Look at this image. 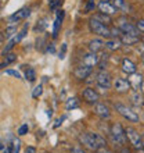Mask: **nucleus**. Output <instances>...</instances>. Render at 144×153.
<instances>
[{
	"label": "nucleus",
	"mask_w": 144,
	"mask_h": 153,
	"mask_svg": "<svg viewBox=\"0 0 144 153\" xmlns=\"http://www.w3.org/2000/svg\"><path fill=\"white\" fill-rule=\"evenodd\" d=\"M141 42H143V43H144V38H143V39H141Z\"/></svg>",
	"instance_id": "45"
},
{
	"label": "nucleus",
	"mask_w": 144,
	"mask_h": 153,
	"mask_svg": "<svg viewBox=\"0 0 144 153\" xmlns=\"http://www.w3.org/2000/svg\"><path fill=\"white\" fill-rule=\"evenodd\" d=\"M15 31H17V28H15V27H8V28L6 29V36H8V38H10V36H11V35H12V33L15 32Z\"/></svg>",
	"instance_id": "33"
},
{
	"label": "nucleus",
	"mask_w": 144,
	"mask_h": 153,
	"mask_svg": "<svg viewBox=\"0 0 144 153\" xmlns=\"http://www.w3.org/2000/svg\"><path fill=\"white\" fill-rule=\"evenodd\" d=\"M75 76L78 79H84V78H87L90 74H92V67H87V65H80L78 68L75 70Z\"/></svg>",
	"instance_id": "11"
},
{
	"label": "nucleus",
	"mask_w": 144,
	"mask_h": 153,
	"mask_svg": "<svg viewBox=\"0 0 144 153\" xmlns=\"http://www.w3.org/2000/svg\"><path fill=\"white\" fill-rule=\"evenodd\" d=\"M119 39L122 42V45H128V46H132V45L139 42V36H133V35H129V33H122Z\"/></svg>",
	"instance_id": "16"
},
{
	"label": "nucleus",
	"mask_w": 144,
	"mask_h": 153,
	"mask_svg": "<svg viewBox=\"0 0 144 153\" xmlns=\"http://www.w3.org/2000/svg\"><path fill=\"white\" fill-rule=\"evenodd\" d=\"M132 100H133V103H134V105H143V97H141V95L139 92H137V91H134V92H133V95H132Z\"/></svg>",
	"instance_id": "22"
},
{
	"label": "nucleus",
	"mask_w": 144,
	"mask_h": 153,
	"mask_svg": "<svg viewBox=\"0 0 144 153\" xmlns=\"http://www.w3.org/2000/svg\"><path fill=\"white\" fill-rule=\"evenodd\" d=\"M61 3H62V0H48V7L51 10H56L58 6H61Z\"/></svg>",
	"instance_id": "28"
},
{
	"label": "nucleus",
	"mask_w": 144,
	"mask_h": 153,
	"mask_svg": "<svg viewBox=\"0 0 144 153\" xmlns=\"http://www.w3.org/2000/svg\"><path fill=\"white\" fill-rule=\"evenodd\" d=\"M4 153H12L11 148H6V149H4Z\"/></svg>",
	"instance_id": "38"
},
{
	"label": "nucleus",
	"mask_w": 144,
	"mask_h": 153,
	"mask_svg": "<svg viewBox=\"0 0 144 153\" xmlns=\"http://www.w3.org/2000/svg\"><path fill=\"white\" fill-rule=\"evenodd\" d=\"M96 82L98 85V88L101 89H109L111 88V78H109V74L105 73V71H100L96 76Z\"/></svg>",
	"instance_id": "7"
},
{
	"label": "nucleus",
	"mask_w": 144,
	"mask_h": 153,
	"mask_svg": "<svg viewBox=\"0 0 144 153\" xmlns=\"http://www.w3.org/2000/svg\"><path fill=\"white\" fill-rule=\"evenodd\" d=\"M67 109L71 110V109H76V107H79V102H78V99L76 97H71V99H68L67 100Z\"/></svg>",
	"instance_id": "21"
},
{
	"label": "nucleus",
	"mask_w": 144,
	"mask_h": 153,
	"mask_svg": "<svg viewBox=\"0 0 144 153\" xmlns=\"http://www.w3.org/2000/svg\"><path fill=\"white\" fill-rule=\"evenodd\" d=\"M115 110L128 121H132V123H137V121H139V116L136 114V111H133L132 109H129L128 106L122 105V103H116Z\"/></svg>",
	"instance_id": "3"
},
{
	"label": "nucleus",
	"mask_w": 144,
	"mask_h": 153,
	"mask_svg": "<svg viewBox=\"0 0 144 153\" xmlns=\"http://www.w3.org/2000/svg\"><path fill=\"white\" fill-rule=\"evenodd\" d=\"M6 74H7V75H11V76H15V78H21V74L18 73V71H14V70H7Z\"/></svg>",
	"instance_id": "31"
},
{
	"label": "nucleus",
	"mask_w": 144,
	"mask_h": 153,
	"mask_svg": "<svg viewBox=\"0 0 144 153\" xmlns=\"http://www.w3.org/2000/svg\"><path fill=\"white\" fill-rule=\"evenodd\" d=\"M12 148H14V152H20V141L18 139H14L12 141Z\"/></svg>",
	"instance_id": "34"
},
{
	"label": "nucleus",
	"mask_w": 144,
	"mask_h": 153,
	"mask_svg": "<svg viewBox=\"0 0 144 153\" xmlns=\"http://www.w3.org/2000/svg\"><path fill=\"white\" fill-rule=\"evenodd\" d=\"M25 78L29 81V82H33L36 79V73L33 68H28L26 70V73H25Z\"/></svg>",
	"instance_id": "23"
},
{
	"label": "nucleus",
	"mask_w": 144,
	"mask_h": 153,
	"mask_svg": "<svg viewBox=\"0 0 144 153\" xmlns=\"http://www.w3.org/2000/svg\"><path fill=\"white\" fill-rule=\"evenodd\" d=\"M139 153H144V150H143V149H140V150H139Z\"/></svg>",
	"instance_id": "41"
},
{
	"label": "nucleus",
	"mask_w": 144,
	"mask_h": 153,
	"mask_svg": "<svg viewBox=\"0 0 144 153\" xmlns=\"http://www.w3.org/2000/svg\"><path fill=\"white\" fill-rule=\"evenodd\" d=\"M71 153H84V152H83L82 149H80V148H73Z\"/></svg>",
	"instance_id": "37"
},
{
	"label": "nucleus",
	"mask_w": 144,
	"mask_h": 153,
	"mask_svg": "<svg viewBox=\"0 0 144 153\" xmlns=\"http://www.w3.org/2000/svg\"><path fill=\"white\" fill-rule=\"evenodd\" d=\"M29 14H31V10H29V8H21L20 11H17L15 14H12V16L10 17V21L22 20V18H26V17H29Z\"/></svg>",
	"instance_id": "17"
},
{
	"label": "nucleus",
	"mask_w": 144,
	"mask_h": 153,
	"mask_svg": "<svg viewBox=\"0 0 144 153\" xmlns=\"http://www.w3.org/2000/svg\"><path fill=\"white\" fill-rule=\"evenodd\" d=\"M141 92H143V95H144V81H143V84H141Z\"/></svg>",
	"instance_id": "39"
},
{
	"label": "nucleus",
	"mask_w": 144,
	"mask_h": 153,
	"mask_svg": "<svg viewBox=\"0 0 144 153\" xmlns=\"http://www.w3.org/2000/svg\"><path fill=\"white\" fill-rule=\"evenodd\" d=\"M141 59H143V63H144V53H143V57H141Z\"/></svg>",
	"instance_id": "42"
},
{
	"label": "nucleus",
	"mask_w": 144,
	"mask_h": 153,
	"mask_svg": "<svg viewBox=\"0 0 144 153\" xmlns=\"http://www.w3.org/2000/svg\"><path fill=\"white\" fill-rule=\"evenodd\" d=\"M28 131H29V127H28V124L21 125L20 128H18V135H25V134H28Z\"/></svg>",
	"instance_id": "29"
},
{
	"label": "nucleus",
	"mask_w": 144,
	"mask_h": 153,
	"mask_svg": "<svg viewBox=\"0 0 144 153\" xmlns=\"http://www.w3.org/2000/svg\"><path fill=\"white\" fill-rule=\"evenodd\" d=\"M136 27H137V29H139L141 33H144V20H139V21H137Z\"/></svg>",
	"instance_id": "32"
},
{
	"label": "nucleus",
	"mask_w": 144,
	"mask_h": 153,
	"mask_svg": "<svg viewBox=\"0 0 144 153\" xmlns=\"http://www.w3.org/2000/svg\"><path fill=\"white\" fill-rule=\"evenodd\" d=\"M120 153H130V152H129V150H126V149H125V150H122V152H120Z\"/></svg>",
	"instance_id": "40"
},
{
	"label": "nucleus",
	"mask_w": 144,
	"mask_h": 153,
	"mask_svg": "<svg viewBox=\"0 0 144 153\" xmlns=\"http://www.w3.org/2000/svg\"><path fill=\"white\" fill-rule=\"evenodd\" d=\"M79 141L83 143L87 149L90 150H94L96 152L97 149H100L101 146L98 145V142L96 141V138H94V134L93 132H84V134H80L79 137Z\"/></svg>",
	"instance_id": "4"
},
{
	"label": "nucleus",
	"mask_w": 144,
	"mask_h": 153,
	"mask_svg": "<svg viewBox=\"0 0 144 153\" xmlns=\"http://www.w3.org/2000/svg\"><path fill=\"white\" fill-rule=\"evenodd\" d=\"M98 8L103 14H107V16H112L116 13V7L114 4H111L109 1H100L98 3Z\"/></svg>",
	"instance_id": "9"
},
{
	"label": "nucleus",
	"mask_w": 144,
	"mask_h": 153,
	"mask_svg": "<svg viewBox=\"0 0 144 153\" xmlns=\"http://www.w3.org/2000/svg\"><path fill=\"white\" fill-rule=\"evenodd\" d=\"M89 24H90V29H92V32L97 33V35H100V36H103V38L112 36V35H111V29L107 27V24L100 22V21L96 20L94 17L90 20V22H89Z\"/></svg>",
	"instance_id": "1"
},
{
	"label": "nucleus",
	"mask_w": 144,
	"mask_h": 153,
	"mask_svg": "<svg viewBox=\"0 0 144 153\" xmlns=\"http://www.w3.org/2000/svg\"><path fill=\"white\" fill-rule=\"evenodd\" d=\"M14 60H15V54H12V53H11V54H8V56H7V59H6V63H4V64H1L0 67H4V65H7L8 63H11V61H14Z\"/></svg>",
	"instance_id": "30"
},
{
	"label": "nucleus",
	"mask_w": 144,
	"mask_h": 153,
	"mask_svg": "<svg viewBox=\"0 0 144 153\" xmlns=\"http://www.w3.org/2000/svg\"><path fill=\"white\" fill-rule=\"evenodd\" d=\"M61 22H62V21L58 20V18H56V21H54V29H53V36H54V38L58 35V31H60Z\"/></svg>",
	"instance_id": "26"
},
{
	"label": "nucleus",
	"mask_w": 144,
	"mask_h": 153,
	"mask_svg": "<svg viewBox=\"0 0 144 153\" xmlns=\"http://www.w3.org/2000/svg\"><path fill=\"white\" fill-rule=\"evenodd\" d=\"M98 63V56H97V53H93L90 52L89 54L83 57V64L87 65V67H94V65Z\"/></svg>",
	"instance_id": "13"
},
{
	"label": "nucleus",
	"mask_w": 144,
	"mask_h": 153,
	"mask_svg": "<svg viewBox=\"0 0 144 153\" xmlns=\"http://www.w3.org/2000/svg\"><path fill=\"white\" fill-rule=\"evenodd\" d=\"M96 8V1L94 0H87V3H86V7H84V13H90L92 10Z\"/></svg>",
	"instance_id": "25"
},
{
	"label": "nucleus",
	"mask_w": 144,
	"mask_h": 153,
	"mask_svg": "<svg viewBox=\"0 0 144 153\" xmlns=\"http://www.w3.org/2000/svg\"><path fill=\"white\" fill-rule=\"evenodd\" d=\"M114 6L116 7V10L128 13V6H126V3H125V0H114Z\"/></svg>",
	"instance_id": "20"
},
{
	"label": "nucleus",
	"mask_w": 144,
	"mask_h": 153,
	"mask_svg": "<svg viewBox=\"0 0 144 153\" xmlns=\"http://www.w3.org/2000/svg\"><path fill=\"white\" fill-rule=\"evenodd\" d=\"M101 1H109V0H101Z\"/></svg>",
	"instance_id": "44"
},
{
	"label": "nucleus",
	"mask_w": 144,
	"mask_h": 153,
	"mask_svg": "<svg viewBox=\"0 0 144 153\" xmlns=\"http://www.w3.org/2000/svg\"><path fill=\"white\" fill-rule=\"evenodd\" d=\"M26 153H36V149L32 148V146H28V148H26Z\"/></svg>",
	"instance_id": "36"
},
{
	"label": "nucleus",
	"mask_w": 144,
	"mask_h": 153,
	"mask_svg": "<svg viewBox=\"0 0 144 153\" xmlns=\"http://www.w3.org/2000/svg\"><path fill=\"white\" fill-rule=\"evenodd\" d=\"M120 46H122V42H120V39H118V38L108 39L107 42H105V48L109 49V50H118V49H120Z\"/></svg>",
	"instance_id": "19"
},
{
	"label": "nucleus",
	"mask_w": 144,
	"mask_h": 153,
	"mask_svg": "<svg viewBox=\"0 0 144 153\" xmlns=\"http://www.w3.org/2000/svg\"><path fill=\"white\" fill-rule=\"evenodd\" d=\"M94 18H96V20H98L100 21V22H103V24H108V22H111V20H109V16H107V14H103V13H101V14H97V16H94Z\"/></svg>",
	"instance_id": "24"
},
{
	"label": "nucleus",
	"mask_w": 144,
	"mask_h": 153,
	"mask_svg": "<svg viewBox=\"0 0 144 153\" xmlns=\"http://www.w3.org/2000/svg\"><path fill=\"white\" fill-rule=\"evenodd\" d=\"M42 92H43V86L42 85H37L35 89H33V92H32V97L33 99H37V97L42 95Z\"/></svg>",
	"instance_id": "27"
},
{
	"label": "nucleus",
	"mask_w": 144,
	"mask_h": 153,
	"mask_svg": "<svg viewBox=\"0 0 144 153\" xmlns=\"http://www.w3.org/2000/svg\"><path fill=\"white\" fill-rule=\"evenodd\" d=\"M96 153H111V152H109V150H107L105 148H100V149L96 150Z\"/></svg>",
	"instance_id": "35"
},
{
	"label": "nucleus",
	"mask_w": 144,
	"mask_h": 153,
	"mask_svg": "<svg viewBox=\"0 0 144 153\" xmlns=\"http://www.w3.org/2000/svg\"><path fill=\"white\" fill-rule=\"evenodd\" d=\"M111 137L114 138V141L116 143H119V145H125L126 143V132H125V129L122 128V125L119 124H114L111 127Z\"/></svg>",
	"instance_id": "5"
},
{
	"label": "nucleus",
	"mask_w": 144,
	"mask_h": 153,
	"mask_svg": "<svg viewBox=\"0 0 144 153\" xmlns=\"http://www.w3.org/2000/svg\"><path fill=\"white\" fill-rule=\"evenodd\" d=\"M129 82H130V85H132L133 88H134V91H136V89H139V86L141 88V84H143V78H141L140 74H137V73L130 74V75H129Z\"/></svg>",
	"instance_id": "15"
},
{
	"label": "nucleus",
	"mask_w": 144,
	"mask_h": 153,
	"mask_svg": "<svg viewBox=\"0 0 144 153\" xmlns=\"http://www.w3.org/2000/svg\"><path fill=\"white\" fill-rule=\"evenodd\" d=\"M125 132H126V137H128L129 142L133 145V148H134V149H137V150L144 149V146H143V137H140V134L137 132L136 129L128 127V128L125 129Z\"/></svg>",
	"instance_id": "2"
},
{
	"label": "nucleus",
	"mask_w": 144,
	"mask_h": 153,
	"mask_svg": "<svg viewBox=\"0 0 144 153\" xmlns=\"http://www.w3.org/2000/svg\"><path fill=\"white\" fill-rule=\"evenodd\" d=\"M122 71H123L125 74H128V75L134 74V73H136V64H134L132 60L125 59V60L122 61Z\"/></svg>",
	"instance_id": "12"
},
{
	"label": "nucleus",
	"mask_w": 144,
	"mask_h": 153,
	"mask_svg": "<svg viewBox=\"0 0 144 153\" xmlns=\"http://www.w3.org/2000/svg\"><path fill=\"white\" fill-rule=\"evenodd\" d=\"M104 46H105V42H103L101 39H93L90 42V45H89V49H90V52L97 53V52H100Z\"/></svg>",
	"instance_id": "18"
},
{
	"label": "nucleus",
	"mask_w": 144,
	"mask_h": 153,
	"mask_svg": "<svg viewBox=\"0 0 144 153\" xmlns=\"http://www.w3.org/2000/svg\"><path fill=\"white\" fill-rule=\"evenodd\" d=\"M94 111H96V114L100 116L101 118H108V117H109V109H108L105 105H103V103H97L96 107H94Z\"/></svg>",
	"instance_id": "14"
},
{
	"label": "nucleus",
	"mask_w": 144,
	"mask_h": 153,
	"mask_svg": "<svg viewBox=\"0 0 144 153\" xmlns=\"http://www.w3.org/2000/svg\"><path fill=\"white\" fill-rule=\"evenodd\" d=\"M83 99L87 102V103H97V100H98V93L92 88H86L83 91Z\"/></svg>",
	"instance_id": "10"
},
{
	"label": "nucleus",
	"mask_w": 144,
	"mask_h": 153,
	"mask_svg": "<svg viewBox=\"0 0 144 153\" xmlns=\"http://www.w3.org/2000/svg\"><path fill=\"white\" fill-rule=\"evenodd\" d=\"M143 146H144V135H143Z\"/></svg>",
	"instance_id": "43"
},
{
	"label": "nucleus",
	"mask_w": 144,
	"mask_h": 153,
	"mask_svg": "<svg viewBox=\"0 0 144 153\" xmlns=\"http://www.w3.org/2000/svg\"><path fill=\"white\" fill-rule=\"evenodd\" d=\"M112 86H114V89H115L116 92H119V93L128 92L129 89L132 88L130 82L126 79H122V78H116V79L112 82Z\"/></svg>",
	"instance_id": "8"
},
{
	"label": "nucleus",
	"mask_w": 144,
	"mask_h": 153,
	"mask_svg": "<svg viewBox=\"0 0 144 153\" xmlns=\"http://www.w3.org/2000/svg\"><path fill=\"white\" fill-rule=\"evenodd\" d=\"M118 28L123 33H129V35H133V36H139V35H140V31L137 29V27H134V25H132L130 22H128L125 18H119V20H118Z\"/></svg>",
	"instance_id": "6"
}]
</instances>
